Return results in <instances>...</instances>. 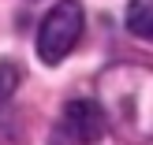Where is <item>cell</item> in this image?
<instances>
[{"instance_id":"obj_1","label":"cell","mask_w":153,"mask_h":145,"mask_svg":"<svg viewBox=\"0 0 153 145\" xmlns=\"http://www.w3.org/2000/svg\"><path fill=\"white\" fill-rule=\"evenodd\" d=\"M105 97V123L123 141H149L153 138V71L146 67H112L101 78Z\"/></svg>"},{"instance_id":"obj_2","label":"cell","mask_w":153,"mask_h":145,"mask_svg":"<svg viewBox=\"0 0 153 145\" xmlns=\"http://www.w3.org/2000/svg\"><path fill=\"white\" fill-rule=\"evenodd\" d=\"M79 34H82V4L79 0H60L45 15L41 30H37V56H41V63H60L79 45Z\"/></svg>"},{"instance_id":"obj_3","label":"cell","mask_w":153,"mask_h":145,"mask_svg":"<svg viewBox=\"0 0 153 145\" xmlns=\"http://www.w3.org/2000/svg\"><path fill=\"white\" fill-rule=\"evenodd\" d=\"M60 123H64V130L71 134L75 141H82V145L101 141L105 130H108V123H105V108L97 101H67Z\"/></svg>"},{"instance_id":"obj_4","label":"cell","mask_w":153,"mask_h":145,"mask_svg":"<svg viewBox=\"0 0 153 145\" xmlns=\"http://www.w3.org/2000/svg\"><path fill=\"white\" fill-rule=\"evenodd\" d=\"M127 30L142 41H153V0H134L127 7Z\"/></svg>"},{"instance_id":"obj_5","label":"cell","mask_w":153,"mask_h":145,"mask_svg":"<svg viewBox=\"0 0 153 145\" xmlns=\"http://www.w3.org/2000/svg\"><path fill=\"white\" fill-rule=\"evenodd\" d=\"M22 71L15 63H7V60H0V101H7V97L15 93V86H19Z\"/></svg>"},{"instance_id":"obj_6","label":"cell","mask_w":153,"mask_h":145,"mask_svg":"<svg viewBox=\"0 0 153 145\" xmlns=\"http://www.w3.org/2000/svg\"><path fill=\"white\" fill-rule=\"evenodd\" d=\"M52 145H64V141H60V138H52Z\"/></svg>"}]
</instances>
